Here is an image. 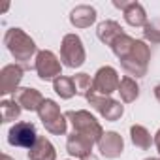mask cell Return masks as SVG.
Returning a JSON list of instances; mask_svg holds the SVG:
<instances>
[{
	"label": "cell",
	"mask_w": 160,
	"mask_h": 160,
	"mask_svg": "<svg viewBox=\"0 0 160 160\" xmlns=\"http://www.w3.org/2000/svg\"><path fill=\"white\" fill-rule=\"evenodd\" d=\"M4 45L8 47L10 55L19 60V62H27L30 60L34 55H38V47L36 42L23 30V28H8L4 34Z\"/></svg>",
	"instance_id": "obj_1"
},
{
	"label": "cell",
	"mask_w": 160,
	"mask_h": 160,
	"mask_svg": "<svg viewBox=\"0 0 160 160\" xmlns=\"http://www.w3.org/2000/svg\"><path fill=\"white\" fill-rule=\"evenodd\" d=\"M64 115H66V119L72 122L73 132H77V134L89 138V139L94 141V143H98V141L104 138L106 132H104L102 124L96 121V117L91 115V111H87V109H77V111H73V109H72V111H66Z\"/></svg>",
	"instance_id": "obj_2"
},
{
	"label": "cell",
	"mask_w": 160,
	"mask_h": 160,
	"mask_svg": "<svg viewBox=\"0 0 160 160\" xmlns=\"http://www.w3.org/2000/svg\"><path fill=\"white\" fill-rule=\"evenodd\" d=\"M149 60H151V47L143 42V40H136L132 51L121 60L124 72L128 75H134V77H143L147 73V68H149Z\"/></svg>",
	"instance_id": "obj_3"
},
{
	"label": "cell",
	"mask_w": 160,
	"mask_h": 160,
	"mask_svg": "<svg viewBox=\"0 0 160 160\" xmlns=\"http://www.w3.org/2000/svg\"><path fill=\"white\" fill-rule=\"evenodd\" d=\"M87 53H85V45L77 34H66L60 42V60L64 66L68 68H79L85 64Z\"/></svg>",
	"instance_id": "obj_4"
},
{
	"label": "cell",
	"mask_w": 160,
	"mask_h": 160,
	"mask_svg": "<svg viewBox=\"0 0 160 160\" xmlns=\"http://www.w3.org/2000/svg\"><path fill=\"white\" fill-rule=\"evenodd\" d=\"M38 117L49 134H55V136L66 134V115L60 113V108L55 100L45 98V102L38 109Z\"/></svg>",
	"instance_id": "obj_5"
},
{
	"label": "cell",
	"mask_w": 160,
	"mask_h": 160,
	"mask_svg": "<svg viewBox=\"0 0 160 160\" xmlns=\"http://www.w3.org/2000/svg\"><path fill=\"white\" fill-rule=\"evenodd\" d=\"M34 70L42 81H55V79H58L62 75V64H60L58 57L49 49L38 51Z\"/></svg>",
	"instance_id": "obj_6"
},
{
	"label": "cell",
	"mask_w": 160,
	"mask_h": 160,
	"mask_svg": "<svg viewBox=\"0 0 160 160\" xmlns=\"http://www.w3.org/2000/svg\"><path fill=\"white\" fill-rule=\"evenodd\" d=\"M38 134H36V126L28 121H19L15 122L10 132H8V143L12 147H25V149H32L34 143L38 141Z\"/></svg>",
	"instance_id": "obj_7"
},
{
	"label": "cell",
	"mask_w": 160,
	"mask_h": 160,
	"mask_svg": "<svg viewBox=\"0 0 160 160\" xmlns=\"http://www.w3.org/2000/svg\"><path fill=\"white\" fill-rule=\"evenodd\" d=\"M92 83H94V92L100 96H109L115 91H119L121 85V79L119 73L113 66H102L98 68V72L92 77Z\"/></svg>",
	"instance_id": "obj_8"
},
{
	"label": "cell",
	"mask_w": 160,
	"mask_h": 160,
	"mask_svg": "<svg viewBox=\"0 0 160 160\" xmlns=\"http://www.w3.org/2000/svg\"><path fill=\"white\" fill-rule=\"evenodd\" d=\"M87 100H89V104L100 113V117L106 119V121H109V122L119 121V119L122 117V113H124L122 104L117 102V100H113V98H109V96H100V94L92 92Z\"/></svg>",
	"instance_id": "obj_9"
},
{
	"label": "cell",
	"mask_w": 160,
	"mask_h": 160,
	"mask_svg": "<svg viewBox=\"0 0 160 160\" xmlns=\"http://www.w3.org/2000/svg\"><path fill=\"white\" fill-rule=\"evenodd\" d=\"M23 66L19 64H8L0 72V94H15L19 89V83L23 79Z\"/></svg>",
	"instance_id": "obj_10"
},
{
	"label": "cell",
	"mask_w": 160,
	"mask_h": 160,
	"mask_svg": "<svg viewBox=\"0 0 160 160\" xmlns=\"http://www.w3.org/2000/svg\"><path fill=\"white\" fill-rule=\"evenodd\" d=\"M13 100L27 111H36L42 108V104L45 102L43 94L38 91V89H32V87H19L17 92L13 94Z\"/></svg>",
	"instance_id": "obj_11"
},
{
	"label": "cell",
	"mask_w": 160,
	"mask_h": 160,
	"mask_svg": "<svg viewBox=\"0 0 160 160\" xmlns=\"http://www.w3.org/2000/svg\"><path fill=\"white\" fill-rule=\"evenodd\" d=\"M98 151L106 158H119L124 151V139L117 132H106L104 138L98 141Z\"/></svg>",
	"instance_id": "obj_12"
},
{
	"label": "cell",
	"mask_w": 160,
	"mask_h": 160,
	"mask_svg": "<svg viewBox=\"0 0 160 160\" xmlns=\"http://www.w3.org/2000/svg\"><path fill=\"white\" fill-rule=\"evenodd\" d=\"M92 145H94V141H91L89 138L73 132V134L68 136L66 151L70 152V156H75V158L85 160L87 156H92Z\"/></svg>",
	"instance_id": "obj_13"
},
{
	"label": "cell",
	"mask_w": 160,
	"mask_h": 160,
	"mask_svg": "<svg viewBox=\"0 0 160 160\" xmlns=\"http://www.w3.org/2000/svg\"><path fill=\"white\" fill-rule=\"evenodd\" d=\"M94 21H96V10L92 6L81 4L70 12V23L75 28H89L91 25H94Z\"/></svg>",
	"instance_id": "obj_14"
},
{
	"label": "cell",
	"mask_w": 160,
	"mask_h": 160,
	"mask_svg": "<svg viewBox=\"0 0 160 160\" xmlns=\"http://www.w3.org/2000/svg\"><path fill=\"white\" fill-rule=\"evenodd\" d=\"M122 34H124V30H122V27H121L117 21H102V23L98 25V28H96L98 40H100L102 43L109 45V47H111V43H113L119 36H122Z\"/></svg>",
	"instance_id": "obj_15"
},
{
	"label": "cell",
	"mask_w": 160,
	"mask_h": 160,
	"mask_svg": "<svg viewBox=\"0 0 160 160\" xmlns=\"http://www.w3.org/2000/svg\"><path fill=\"white\" fill-rule=\"evenodd\" d=\"M28 160H57V151L47 138H38L32 149H28Z\"/></svg>",
	"instance_id": "obj_16"
},
{
	"label": "cell",
	"mask_w": 160,
	"mask_h": 160,
	"mask_svg": "<svg viewBox=\"0 0 160 160\" xmlns=\"http://www.w3.org/2000/svg\"><path fill=\"white\" fill-rule=\"evenodd\" d=\"M124 13V21L130 25V27H145L149 21H147V13H145V8L139 4V2H134L130 0V4L126 6V10L122 12Z\"/></svg>",
	"instance_id": "obj_17"
},
{
	"label": "cell",
	"mask_w": 160,
	"mask_h": 160,
	"mask_svg": "<svg viewBox=\"0 0 160 160\" xmlns=\"http://www.w3.org/2000/svg\"><path fill=\"white\" fill-rule=\"evenodd\" d=\"M130 139L138 149H143V151L151 149V145L154 143V138L151 136V132L141 124H132L130 126Z\"/></svg>",
	"instance_id": "obj_18"
},
{
	"label": "cell",
	"mask_w": 160,
	"mask_h": 160,
	"mask_svg": "<svg viewBox=\"0 0 160 160\" xmlns=\"http://www.w3.org/2000/svg\"><path fill=\"white\" fill-rule=\"evenodd\" d=\"M122 98L124 104H130V102H136L138 96H139V85L136 83V79L126 75L121 79V85H119V91H117Z\"/></svg>",
	"instance_id": "obj_19"
},
{
	"label": "cell",
	"mask_w": 160,
	"mask_h": 160,
	"mask_svg": "<svg viewBox=\"0 0 160 160\" xmlns=\"http://www.w3.org/2000/svg\"><path fill=\"white\" fill-rule=\"evenodd\" d=\"M72 79H73V85H75V94L83 96V98H89L94 92V83H92L89 73H85V72L75 73Z\"/></svg>",
	"instance_id": "obj_20"
},
{
	"label": "cell",
	"mask_w": 160,
	"mask_h": 160,
	"mask_svg": "<svg viewBox=\"0 0 160 160\" xmlns=\"http://www.w3.org/2000/svg\"><path fill=\"white\" fill-rule=\"evenodd\" d=\"M53 91L62 98V100H70L75 96V85H73V79L72 77H64L60 75L58 79L53 81Z\"/></svg>",
	"instance_id": "obj_21"
},
{
	"label": "cell",
	"mask_w": 160,
	"mask_h": 160,
	"mask_svg": "<svg viewBox=\"0 0 160 160\" xmlns=\"http://www.w3.org/2000/svg\"><path fill=\"white\" fill-rule=\"evenodd\" d=\"M21 111H23V108L15 100H2L0 102V119H2V122L17 121Z\"/></svg>",
	"instance_id": "obj_22"
},
{
	"label": "cell",
	"mask_w": 160,
	"mask_h": 160,
	"mask_svg": "<svg viewBox=\"0 0 160 160\" xmlns=\"http://www.w3.org/2000/svg\"><path fill=\"white\" fill-rule=\"evenodd\" d=\"M134 43H136V40L124 32L122 36H119V38H117V40L111 43V51L115 53V57H117L119 60H122V58H124V57H126V55L132 51Z\"/></svg>",
	"instance_id": "obj_23"
},
{
	"label": "cell",
	"mask_w": 160,
	"mask_h": 160,
	"mask_svg": "<svg viewBox=\"0 0 160 160\" xmlns=\"http://www.w3.org/2000/svg\"><path fill=\"white\" fill-rule=\"evenodd\" d=\"M143 38L151 43H160V25L158 23H147L143 27Z\"/></svg>",
	"instance_id": "obj_24"
},
{
	"label": "cell",
	"mask_w": 160,
	"mask_h": 160,
	"mask_svg": "<svg viewBox=\"0 0 160 160\" xmlns=\"http://www.w3.org/2000/svg\"><path fill=\"white\" fill-rule=\"evenodd\" d=\"M128 4H130V2H126V0H122V2L115 0V2H113V6H115V8H119V10H122V12L126 10V6H128Z\"/></svg>",
	"instance_id": "obj_25"
},
{
	"label": "cell",
	"mask_w": 160,
	"mask_h": 160,
	"mask_svg": "<svg viewBox=\"0 0 160 160\" xmlns=\"http://www.w3.org/2000/svg\"><path fill=\"white\" fill-rule=\"evenodd\" d=\"M154 145H156V149H158V154H160V128H158V132L154 134Z\"/></svg>",
	"instance_id": "obj_26"
},
{
	"label": "cell",
	"mask_w": 160,
	"mask_h": 160,
	"mask_svg": "<svg viewBox=\"0 0 160 160\" xmlns=\"http://www.w3.org/2000/svg\"><path fill=\"white\" fill-rule=\"evenodd\" d=\"M154 98H156V100L160 102V83H158V85L154 87Z\"/></svg>",
	"instance_id": "obj_27"
},
{
	"label": "cell",
	"mask_w": 160,
	"mask_h": 160,
	"mask_svg": "<svg viewBox=\"0 0 160 160\" xmlns=\"http://www.w3.org/2000/svg\"><path fill=\"white\" fill-rule=\"evenodd\" d=\"M2 160H13V158H12L10 154H2Z\"/></svg>",
	"instance_id": "obj_28"
},
{
	"label": "cell",
	"mask_w": 160,
	"mask_h": 160,
	"mask_svg": "<svg viewBox=\"0 0 160 160\" xmlns=\"http://www.w3.org/2000/svg\"><path fill=\"white\" fill-rule=\"evenodd\" d=\"M85 160H98V158H94V156H87Z\"/></svg>",
	"instance_id": "obj_29"
},
{
	"label": "cell",
	"mask_w": 160,
	"mask_h": 160,
	"mask_svg": "<svg viewBox=\"0 0 160 160\" xmlns=\"http://www.w3.org/2000/svg\"><path fill=\"white\" fill-rule=\"evenodd\" d=\"M145 160H160V158H152V156H151V158H145Z\"/></svg>",
	"instance_id": "obj_30"
}]
</instances>
